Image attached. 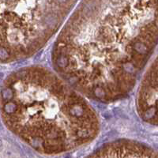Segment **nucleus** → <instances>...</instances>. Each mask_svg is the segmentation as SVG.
Returning a JSON list of instances; mask_svg holds the SVG:
<instances>
[{
  "instance_id": "1",
  "label": "nucleus",
  "mask_w": 158,
  "mask_h": 158,
  "mask_svg": "<svg viewBox=\"0 0 158 158\" xmlns=\"http://www.w3.org/2000/svg\"><path fill=\"white\" fill-rule=\"evenodd\" d=\"M158 39V1L82 2L52 52L56 71L77 92L116 101L134 88Z\"/></svg>"
},
{
  "instance_id": "2",
  "label": "nucleus",
  "mask_w": 158,
  "mask_h": 158,
  "mask_svg": "<svg viewBox=\"0 0 158 158\" xmlns=\"http://www.w3.org/2000/svg\"><path fill=\"white\" fill-rule=\"evenodd\" d=\"M1 114L13 134L44 154L84 146L99 132L97 116L82 94L42 67L21 68L5 79Z\"/></svg>"
},
{
  "instance_id": "3",
  "label": "nucleus",
  "mask_w": 158,
  "mask_h": 158,
  "mask_svg": "<svg viewBox=\"0 0 158 158\" xmlns=\"http://www.w3.org/2000/svg\"><path fill=\"white\" fill-rule=\"evenodd\" d=\"M72 1H0L1 61L11 62L39 51L61 27Z\"/></svg>"
}]
</instances>
